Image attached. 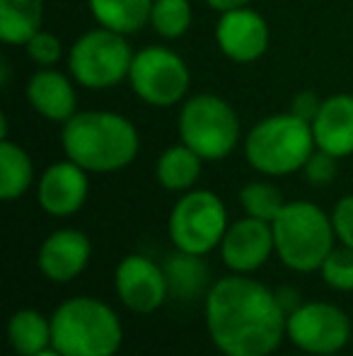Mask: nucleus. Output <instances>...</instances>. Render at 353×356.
I'll return each mask as SVG.
<instances>
[{
	"label": "nucleus",
	"instance_id": "obj_4",
	"mask_svg": "<svg viewBox=\"0 0 353 356\" xmlns=\"http://www.w3.org/2000/svg\"><path fill=\"white\" fill-rule=\"evenodd\" d=\"M271 228L278 259L293 272H320L336 248L332 216L312 202H288Z\"/></svg>",
	"mask_w": 353,
	"mask_h": 356
},
{
	"label": "nucleus",
	"instance_id": "obj_30",
	"mask_svg": "<svg viewBox=\"0 0 353 356\" xmlns=\"http://www.w3.org/2000/svg\"><path fill=\"white\" fill-rule=\"evenodd\" d=\"M320 107H322V99H317L315 92H300L295 99H293L291 112L295 114V117H300L312 124L317 117V112H320Z\"/></svg>",
	"mask_w": 353,
	"mask_h": 356
},
{
	"label": "nucleus",
	"instance_id": "obj_7",
	"mask_svg": "<svg viewBox=\"0 0 353 356\" xmlns=\"http://www.w3.org/2000/svg\"><path fill=\"white\" fill-rule=\"evenodd\" d=\"M227 225V209L218 194L208 189H189L172 209L167 233L177 250L206 257L221 248Z\"/></svg>",
	"mask_w": 353,
	"mask_h": 356
},
{
	"label": "nucleus",
	"instance_id": "obj_33",
	"mask_svg": "<svg viewBox=\"0 0 353 356\" xmlns=\"http://www.w3.org/2000/svg\"><path fill=\"white\" fill-rule=\"evenodd\" d=\"M34 356H63L61 352H56V349H44V352H39V354H34Z\"/></svg>",
	"mask_w": 353,
	"mask_h": 356
},
{
	"label": "nucleus",
	"instance_id": "obj_5",
	"mask_svg": "<svg viewBox=\"0 0 353 356\" xmlns=\"http://www.w3.org/2000/svg\"><path fill=\"white\" fill-rule=\"evenodd\" d=\"M315 150L312 124L293 112L261 119L245 138L247 163L268 177H283L302 170Z\"/></svg>",
	"mask_w": 353,
	"mask_h": 356
},
{
	"label": "nucleus",
	"instance_id": "obj_26",
	"mask_svg": "<svg viewBox=\"0 0 353 356\" xmlns=\"http://www.w3.org/2000/svg\"><path fill=\"white\" fill-rule=\"evenodd\" d=\"M322 279L336 291L351 293L353 291V248H334L320 269Z\"/></svg>",
	"mask_w": 353,
	"mask_h": 356
},
{
	"label": "nucleus",
	"instance_id": "obj_12",
	"mask_svg": "<svg viewBox=\"0 0 353 356\" xmlns=\"http://www.w3.org/2000/svg\"><path fill=\"white\" fill-rule=\"evenodd\" d=\"M221 259L232 274H252L261 269L276 252L273 243V228L271 223L259 218H245L235 220L227 225L225 238L221 243Z\"/></svg>",
	"mask_w": 353,
	"mask_h": 356
},
{
	"label": "nucleus",
	"instance_id": "obj_22",
	"mask_svg": "<svg viewBox=\"0 0 353 356\" xmlns=\"http://www.w3.org/2000/svg\"><path fill=\"white\" fill-rule=\"evenodd\" d=\"M87 3L99 27L114 29L119 34H131L150 22L155 0H87Z\"/></svg>",
	"mask_w": 353,
	"mask_h": 356
},
{
	"label": "nucleus",
	"instance_id": "obj_24",
	"mask_svg": "<svg viewBox=\"0 0 353 356\" xmlns=\"http://www.w3.org/2000/svg\"><path fill=\"white\" fill-rule=\"evenodd\" d=\"M240 204L247 216L266 220V223H273L288 202L283 199L281 189L273 187L271 182H250L242 187Z\"/></svg>",
	"mask_w": 353,
	"mask_h": 356
},
{
	"label": "nucleus",
	"instance_id": "obj_18",
	"mask_svg": "<svg viewBox=\"0 0 353 356\" xmlns=\"http://www.w3.org/2000/svg\"><path fill=\"white\" fill-rule=\"evenodd\" d=\"M162 269H165L172 298L193 300L198 296H208V291L213 286L211 277H208V267L201 254H189L177 250L175 254H170L165 259Z\"/></svg>",
	"mask_w": 353,
	"mask_h": 356
},
{
	"label": "nucleus",
	"instance_id": "obj_1",
	"mask_svg": "<svg viewBox=\"0 0 353 356\" xmlns=\"http://www.w3.org/2000/svg\"><path fill=\"white\" fill-rule=\"evenodd\" d=\"M208 337L223 356H271L286 339L276 291L250 274H230L211 286L203 303Z\"/></svg>",
	"mask_w": 353,
	"mask_h": 356
},
{
	"label": "nucleus",
	"instance_id": "obj_25",
	"mask_svg": "<svg viewBox=\"0 0 353 356\" xmlns=\"http://www.w3.org/2000/svg\"><path fill=\"white\" fill-rule=\"evenodd\" d=\"M191 3L189 0H155L150 13V24L160 37L177 39L191 24Z\"/></svg>",
	"mask_w": 353,
	"mask_h": 356
},
{
	"label": "nucleus",
	"instance_id": "obj_23",
	"mask_svg": "<svg viewBox=\"0 0 353 356\" xmlns=\"http://www.w3.org/2000/svg\"><path fill=\"white\" fill-rule=\"evenodd\" d=\"M34 182V165L32 158L22 145L3 138L0 143V197L5 202L19 199L27 194Z\"/></svg>",
	"mask_w": 353,
	"mask_h": 356
},
{
	"label": "nucleus",
	"instance_id": "obj_27",
	"mask_svg": "<svg viewBox=\"0 0 353 356\" xmlns=\"http://www.w3.org/2000/svg\"><path fill=\"white\" fill-rule=\"evenodd\" d=\"M24 47H27L29 58L42 68H53L61 58V39L44 29H39Z\"/></svg>",
	"mask_w": 353,
	"mask_h": 356
},
{
	"label": "nucleus",
	"instance_id": "obj_31",
	"mask_svg": "<svg viewBox=\"0 0 353 356\" xmlns=\"http://www.w3.org/2000/svg\"><path fill=\"white\" fill-rule=\"evenodd\" d=\"M276 298H278V303H281V308L286 315H291L293 310H298L302 303H305L295 289H276Z\"/></svg>",
	"mask_w": 353,
	"mask_h": 356
},
{
	"label": "nucleus",
	"instance_id": "obj_19",
	"mask_svg": "<svg viewBox=\"0 0 353 356\" xmlns=\"http://www.w3.org/2000/svg\"><path fill=\"white\" fill-rule=\"evenodd\" d=\"M10 347L17 356H34L44 349L53 347V327L51 318L42 315L39 310L22 308L12 313L8 323Z\"/></svg>",
	"mask_w": 353,
	"mask_h": 356
},
{
	"label": "nucleus",
	"instance_id": "obj_3",
	"mask_svg": "<svg viewBox=\"0 0 353 356\" xmlns=\"http://www.w3.org/2000/svg\"><path fill=\"white\" fill-rule=\"evenodd\" d=\"M53 349L63 356H117L123 342L121 318L94 296L66 298L51 315Z\"/></svg>",
	"mask_w": 353,
	"mask_h": 356
},
{
	"label": "nucleus",
	"instance_id": "obj_2",
	"mask_svg": "<svg viewBox=\"0 0 353 356\" xmlns=\"http://www.w3.org/2000/svg\"><path fill=\"white\" fill-rule=\"evenodd\" d=\"M63 150L87 172H117L136 160L141 138L117 112H78L63 124Z\"/></svg>",
	"mask_w": 353,
	"mask_h": 356
},
{
	"label": "nucleus",
	"instance_id": "obj_20",
	"mask_svg": "<svg viewBox=\"0 0 353 356\" xmlns=\"http://www.w3.org/2000/svg\"><path fill=\"white\" fill-rule=\"evenodd\" d=\"M44 0H0V39L10 47L27 44L42 29Z\"/></svg>",
	"mask_w": 353,
	"mask_h": 356
},
{
	"label": "nucleus",
	"instance_id": "obj_14",
	"mask_svg": "<svg viewBox=\"0 0 353 356\" xmlns=\"http://www.w3.org/2000/svg\"><path fill=\"white\" fill-rule=\"evenodd\" d=\"M221 51L235 63H252L268 49V24L257 10L240 8L223 13L216 27Z\"/></svg>",
	"mask_w": 353,
	"mask_h": 356
},
{
	"label": "nucleus",
	"instance_id": "obj_8",
	"mask_svg": "<svg viewBox=\"0 0 353 356\" xmlns=\"http://www.w3.org/2000/svg\"><path fill=\"white\" fill-rule=\"evenodd\" d=\"M136 54L131 51L123 34L99 27L83 34L68 54V68L78 85L89 90H107L119 85L131 73Z\"/></svg>",
	"mask_w": 353,
	"mask_h": 356
},
{
	"label": "nucleus",
	"instance_id": "obj_15",
	"mask_svg": "<svg viewBox=\"0 0 353 356\" xmlns=\"http://www.w3.org/2000/svg\"><path fill=\"white\" fill-rule=\"evenodd\" d=\"M92 257V243L83 230H53L39 248V272L56 284H68L87 269Z\"/></svg>",
	"mask_w": 353,
	"mask_h": 356
},
{
	"label": "nucleus",
	"instance_id": "obj_13",
	"mask_svg": "<svg viewBox=\"0 0 353 356\" xmlns=\"http://www.w3.org/2000/svg\"><path fill=\"white\" fill-rule=\"evenodd\" d=\"M89 182H87V170H83L71 158L53 163L51 168L44 170L42 179H39V207L49 216L56 218H68V216L78 213L87 202Z\"/></svg>",
	"mask_w": 353,
	"mask_h": 356
},
{
	"label": "nucleus",
	"instance_id": "obj_28",
	"mask_svg": "<svg viewBox=\"0 0 353 356\" xmlns=\"http://www.w3.org/2000/svg\"><path fill=\"white\" fill-rule=\"evenodd\" d=\"M336 160L334 155L325 153V150L317 148L315 153L310 155V160L305 163V168H302V172H305L307 182L312 184H329L332 179L336 177Z\"/></svg>",
	"mask_w": 353,
	"mask_h": 356
},
{
	"label": "nucleus",
	"instance_id": "obj_29",
	"mask_svg": "<svg viewBox=\"0 0 353 356\" xmlns=\"http://www.w3.org/2000/svg\"><path fill=\"white\" fill-rule=\"evenodd\" d=\"M332 223H334L336 240L346 248H353V194L336 202L332 211Z\"/></svg>",
	"mask_w": 353,
	"mask_h": 356
},
{
	"label": "nucleus",
	"instance_id": "obj_11",
	"mask_svg": "<svg viewBox=\"0 0 353 356\" xmlns=\"http://www.w3.org/2000/svg\"><path fill=\"white\" fill-rule=\"evenodd\" d=\"M114 289L121 303L133 313H155L170 296L165 269L146 254H128L119 262Z\"/></svg>",
	"mask_w": 353,
	"mask_h": 356
},
{
	"label": "nucleus",
	"instance_id": "obj_21",
	"mask_svg": "<svg viewBox=\"0 0 353 356\" xmlns=\"http://www.w3.org/2000/svg\"><path fill=\"white\" fill-rule=\"evenodd\" d=\"M201 163L203 158L193 153L187 143L170 145L165 153L157 158V182L170 192H189L201 177Z\"/></svg>",
	"mask_w": 353,
	"mask_h": 356
},
{
	"label": "nucleus",
	"instance_id": "obj_16",
	"mask_svg": "<svg viewBox=\"0 0 353 356\" xmlns=\"http://www.w3.org/2000/svg\"><path fill=\"white\" fill-rule=\"evenodd\" d=\"M312 134L317 148L325 153L334 158L353 155V95H332L322 99Z\"/></svg>",
	"mask_w": 353,
	"mask_h": 356
},
{
	"label": "nucleus",
	"instance_id": "obj_34",
	"mask_svg": "<svg viewBox=\"0 0 353 356\" xmlns=\"http://www.w3.org/2000/svg\"><path fill=\"white\" fill-rule=\"evenodd\" d=\"M329 356H339V354H329Z\"/></svg>",
	"mask_w": 353,
	"mask_h": 356
},
{
	"label": "nucleus",
	"instance_id": "obj_10",
	"mask_svg": "<svg viewBox=\"0 0 353 356\" xmlns=\"http://www.w3.org/2000/svg\"><path fill=\"white\" fill-rule=\"evenodd\" d=\"M286 337L310 356L339 354L351 339V318L325 300H305L288 315Z\"/></svg>",
	"mask_w": 353,
	"mask_h": 356
},
{
	"label": "nucleus",
	"instance_id": "obj_32",
	"mask_svg": "<svg viewBox=\"0 0 353 356\" xmlns=\"http://www.w3.org/2000/svg\"><path fill=\"white\" fill-rule=\"evenodd\" d=\"M213 10L218 13H230V10H240V8H247L250 0H206Z\"/></svg>",
	"mask_w": 353,
	"mask_h": 356
},
{
	"label": "nucleus",
	"instance_id": "obj_6",
	"mask_svg": "<svg viewBox=\"0 0 353 356\" xmlns=\"http://www.w3.org/2000/svg\"><path fill=\"white\" fill-rule=\"evenodd\" d=\"M179 136L203 160H223L237 145L240 119L225 99L216 95H196L182 107Z\"/></svg>",
	"mask_w": 353,
	"mask_h": 356
},
{
	"label": "nucleus",
	"instance_id": "obj_9",
	"mask_svg": "<svg viewBox=\"0 0 353 356\" xmlns=\"http://www.w3.org/2000/svg\"><path fill=\"white\" fill-rule=\"evenodd\" d=\"M133 92L153 107H172L182 102L189 90V68L175 51L148 47L133 56L128 73Z\"/></svg>",
	"mask_w": 353,
	"mask_h": 356
},
{
	"label": "nucleus",
	"instance_id": "obj_17",
	"mask_svg": "<svg viewBox=\"0 0 353 356\" xmlns=\"http://www.w3.org/2000/svg\"><path fill=\"white\" fill-rule=\"evenodd\" d=\"M27 99L42 117L49 122H61L66 124L73 117L78 107L76 88L63 73L53 71V68H44V71L34 73L27 83Z\"/></svg>",
	"mask_w": 353,
	"mask_h": 356
}]
</instances>
